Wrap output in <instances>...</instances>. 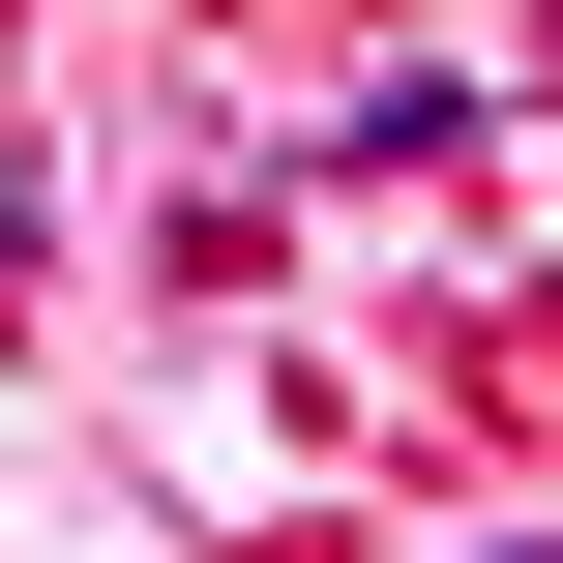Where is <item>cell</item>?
<instances>
[{"mask_svg":"<svg viewBox=\"0 0 563 563\" xmlns=\"http://www.w3.org/2000/svg\"><path fill=\"white\" fill-rule=\"evenodd\" d=\"M505 563H563V534H505Z\"/></svg>","mask_w":563,"mask_h":563,"instance_id":"1","label":"cell"}]
</instances>
